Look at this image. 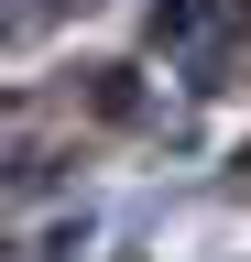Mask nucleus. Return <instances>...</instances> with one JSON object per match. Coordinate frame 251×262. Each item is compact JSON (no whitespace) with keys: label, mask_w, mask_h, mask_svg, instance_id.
I'll list each match as a JSON object with an SVG mask.
<instances>
[{"label":"nucleus","mask_w":251,"mask_h":262,"mask_svg":"<svg viewBox=\"0 0 251 262\" xmlns=\"http://www.w3.org/2000/svg\"><path fill=\"white\" fill-rule=\"evenodd\" d=\"M240 175H251V153H240Z\"/></svg>","instance_id":"f257e3e1"}]
</instances>
